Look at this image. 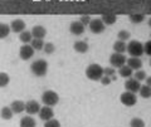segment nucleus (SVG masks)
<instances>
[{"label":"nucleus","instance_id":"a211bd4d","mask_svg":"<svg viewBox=\"0 0 151 127\" xmlns=\"http://www.w3.org/2000/svg\"><path fill=\"white\" fill-rule=\"evenodd\" d=\"M19 125H20V127H35L37 122L32 116H24V117H22Z\"/></svg>","mask_w":151,"mask_h":127},{"label":"nucleus","instance_id":"2eb2a0df","mask_svg":"<svg viewBox=\"0 0 151 127\" xmlns=\"http://www.w3.org/2000/svg\"><path fill=\"white\" fill-rule=\"evenodd\" d=\"M25 23L22 19H15L10 23V30H13L14 33H22L25 29Z\"/></svg>","mask_w":151,"mask_h":127},{"label":"nucleus","instance_id":"9b49d317","mask_svg":"<svg viewBox=\"0 0 151 127\" xmlns=\"http://www.w3.org/2000/svg\"><path fill=\"white\" fill-rule=\"evenodd\" d=\"M69 32L72 33V34H74V35H82L84 33V25L79 20L72 22L70 23V25H69Z\"/></svg>","mask_w":151,"mask_h":127},{"label":"nucleus","instance_id":"423d86ee","mask_svg":"<svg viewBox=\"0 0 151 127\" xmlns=\"http://www.w3.org/2000/svg\"><path fill=\"white\" fill-rule=\"evenodd\" d=\"M110 64L112 68H121L122 65L126 64V57L125 54L121 53H113L110 57Z\"/></svg>","mask_w":151,"mask_h":127},{"label":"nucleus","instance_id":"f8f14e48","mask_svg":"<svg viewBox=\"0 0 151 127\" xmlns=\"http://www.w3.org/2000/svg\"><path fill=\"white\" fill-rule=\"evenodd\" d=\"M140 87H141L140 82H139V81H136L135 78H129V79L126 81V83H125V88H126V91L132 92V93L139 92Z\"/></svg>","mask_w":151,"mask_h":127},{"label":"nucleus","instance_id":"e433bc0d","mask_svg":"<svg viewBox=\"0 0 151 127\" xmlns=\"http://www.w3.org/2000/svg\"><path fill=\"white\" fill-rule=\"evenodd\" d=\"M101 83L103 84V86H108V84L111 83V78L110 77H107V76H102V78L100 79Z\"/></svg>","mask_w":151,"mask_h":127},{"label":"nucleus","instance_id":"c756f323","mask_svg":"<svg viewBox=\"0 0 151 127\" xmlns=\"http://www.w3.org/2000/svg\"><path fill=\"white\" fill-rule=\"evenodd\" d=\"M117 37H119V40H122V42H126V40H129L130 39V32L129 30H120L119 32V34H117Z\"/></svg>","mask_w":151,"mask_h":127},{"label":"nucleus","instance_id":"b1692460","mask_svg":"<svg viewBox=\"0 0 151 127\" xmlns=\"http://www.w3.org/2000/svg\"><path fill=\"white\" fill-rule=\"evenodd\" d=\"M10 34V27L4 23H0V39H5Z\"/></svg>","mask_w":151,"mask_h":127},{"label":"nucleus","instance_id":"c9c22d12","mask_svg":"<svg viewBox=\"0 0 151 127\" xmlns=\"http://www.w3.org/2000/svg\"><path fill=\"white\" fill-rule=\"evenodd\" d=\"M144 53L147 55H150V53H151V42L150 40L146 42V44L144 45Z\"/></svg>","mask_w":151,"mask_h":127},{"label":"nucleus","instance_id":"9d476101","mask_svg":"<svg viewBox=\"0 0 151 127\" xmlns=\"http://www.w3.org/2000/svg\"><path fill=\"white\" fill-rule=\"evenodd\" d=\"M39 110H40V105L37 101L30 100V101L25 102V110L24 111L28 115H35V113L39 112Z\"/></svg>","mask_w":151,"mask_h":127},{"label":"nucleus","instance_id":"6e6552de","mask_svg":"<svg viewBox=\"0 0 151 127\" xmlns=\"http://www.w3.org/2000/svg\"><path fill=\"white\" fill-rule=\"evenodd\" d=\"M34 55V49L32 48V45L29 44H24L20 47V50H19V57L23 60H29L33 58Z\"/></svg>","mask_w":151,"mask_h":127},{"label":"nucleus","instance_id":"cd10ccee","mask_svg":"<svg viewBox=\"0 0 151 127\" xmlns=\"http://www.w3.org/2000/svg\"><path fill=\"white\" fill-rule=\"evenodd\" d=\"M130 127H145V121L139 117H134L130 121Z\"/></svg>","mask_w":151,"mask_h":127},{"label":"nucleus","instance_id":"ddd939ff","mask_svg":"<svg viewBox=\"0 0 151 127\" xmlns=\"http://www.w3.org/2000/svg\"><path fill=\"white\" fill-rule=\"evenodd\" d=\"M126 65L130 67L132 70H139L142 67V60L136 57H130L129 59H126Z\"/></svg>","mask_w":151,"mask_h":127},{"label":"nucleus","instance_id":"dca6fc26","mask_svg":"<svg viewBox=\"0 0 151 127\" xmlns=\"http://www.w3.org/2000/svg\"><path fill=\"white\" fill-rule=\"evenodd\" d=\"M10 108H12L13 113H22V112L25 110V102H23L20 100L13 101L10 105Z\"/></svg>","mask_w":151,"mask_h":127},{"label":"nucleus","instance_id":"2f4dec72","mask_svg":"<svg viewBox=\"0 0 151 127\" xmlns=\"http://www.w3.org/2000/svg\"><path fill=\"white\" fill-rule=\"evenodd\" d=\"M44 127H60V122L55 118H50L48 121H45Z\"/></svg>","mask_w":151,"mask_h":127},{"label":"nucleus","instance_id":"bb28decb","mask_svg":"<svg viewBox=\"0 0 151 127\" xmlns=\"http://www.w3.org/2000/svg\"><path fill=\"white\" fill-rule=\"evenodd\" d=\"M9 82H10V77H9V74L4 73V72L0 73V88L6 87L9 84Z\"/></svg>","mask_w":151,"mask_h":127},{"label":"nucleus","instance_id":"5701e85b","mask_svg":"<svg viewBox=\"0 0 151 127\" xmlns=\"http://www.w3.org/2000/svg\"><path fill=\"white\" fill-rule=\"evenodd\" d=\"M119 74L122 78H130L134 73H132V69L125 64V65H122L121 68H119Z\"/></svg>","mask_w":151,"mask_h":127},{"label":"nucleus","instance_id":"39448f33","mask_svg":"<svg viewBox=\"0 0 151 127\" xmlns=\"http://www.w3.org/2000/svg\"><path fill=\"white\" fill-rule=\"evenodd\" d=\"M120 101H121L122 105H125L126 107H132V106H135L136 103H137V97H136L135 93L125 91L124 93H121Z\"/></svg>","mask_w":151,"mask_h":127},{"label":"nucleus","instance_id":"c85d7f7f","mask_svg":"<svg viewBox=\"0 0 151 127\" xmlns=\"http://www.w3.org/2000/svg\"><path fill=\"white\" fill-rule=\"evenodd\" d=\"M129 19L134 23V24H139V23H142L145 20V17L141 15V14H131L129 17Z\"/></svg>","mask_w":151,"mask_h":127},{"label":"nucleus","instance_id":"aec40b11","mask_svg":"<svg viewBox=\"0 0 151 127\" xmlns=\"http://www.w3.org/2000/svg\"><path fill=\"white\" fill-rule=\"evenodd\" d=\"M101 20L103 22L105 25H112L115 24L116 20H117V17L116 15H111V14H105V15L101 17Z\"/></svg>","mask_w":151,"mask_h":127},{"label":"nucleus","instance_id":"7ed1b4c3","mask_svg":"<svg viewBox=\"0 0 151 127\" xmlns=\"http://www.w3.org/2000/svg\"><path fill=\"white\" fill-rule=\"evenodd\" d=\"M126 50L131 57L140 58L144 54V44L139 40H131L129 44L126 45Z\"/></svg>","mask_w":151,"mask_h":127},{"label":"nucleus","instance_id":"4468645a","mask_svg":"<svg viewBox=\"0 0 151 127\" xmlns=\"http://www.w3.org/2000/svg\"><path fill=\"white\" fill-rule=\"evenodd\" d=\"M32 35H33V38H35V39H43L44 37L47 35V29L44 27H42V25H35V27H33V29H32Z\"/></svg>","mask_w":151,"mask_h":127},{"label":"nucleus","instance_id":"20e7f679","mask_svg":"<svg viewBox=\"0 0 151 127\" xmlns=\"http://www.w3.org/2000/svg\"><path fill=\"white\" fill-rule=\"evenodd\" d=\"M42 102H43L45 106L53 107L59 102V96L57 92L49 89V91H45L43 95H42Z\"/></svg>","mask_w":151,"mask_h":127},{"label":"nucleus","instance_id":"473e14b6","mask_svg":"<svg viewBox=\"0 0 151 127\" xmlns=\"http://www.w3.org/2000/svg\"><path fill=\"white\" fill-rule=\"evenodd\" d=\"M43 50L45 52V54H52V53H53V52L55 50V47H54L53 43H44Z\"/></svg>","mask_w":151,"mask_h":127},{"label":"nucleus","instance_id":"393cba45","mask_svg":"<svg viewBox=\"0 0 151 127\" xmlns=\"http://www.w3.org/2000/svg\"><path fill=\"white\" fill-rule=\"evenodd\" d=\"M30 45H32V48L34 50H42V49H43V47H44V42H43V39L33 38L32 42H30Z\"/></svg>","mask_w":151,"mask_h":127},{"label":"nucleus","instance_id":"a878e982","mask_svg":"<svg viewBox=\"0 0 151 127\" xmlns=\"http://www.w3.org/2000/svg\"><path fill=\"white\" fill-rule=\"evenodd\" d=\"M139 93L140 96L142 98H150L151 97V89H150V86H141L140 89H139Z\"/></svg>","mask_w":151,"mask_h":127},{"label":"nucleus","instance_id":"f03ea898","mask_svg":"<svg viewBox=\"0 0 151 127\" xmlns=\"http://www.w3.org/2000/svg\"><path fill=\"white\" fill-rule=\"evenodd\" d=\"M86 76L91 81H100L103 76V68L97 63L89 64L86 69Z\"/></svg>","mask_w":151,"mask_h":127},{"label":"nucleus","instance_id":"72a5a7b5","mask_svg":"<svg viewBox=\"0 0 151 127\" xmlns=\"http://www.w3.org/2000/svg\"><path fill=\"white\" fill-rule=\"evenodd\" d=\"M113 74H116V69L112 68V67H107V68H103V76H107V77H111Z\"/></svg>","mask_w":151,"mask_h":127},{"label":"nucleus","instance_id":"412c9836","mask_svg":"<svg viewBox=\"0 0 151 127\" xmlns=\"http://www.w3.org/2000/svg\"><path fill=\"white\" fill-rule=\"evenodd\" d=\"M19 39H20L22 43H24V44H28V43H30L32 39H33V35H32V33L30 32H28V30H23L20 34H19Z\"/></svg>","mask_w":151,"mask_h":127},{"label":"nucleus","instance_id":"7c9ffc66","mask_svg":"<svg viewBox=\"0 0 151 127\" xmlns=\"http://www.w3.org/2000/svg\"><path fill=\"white\" fill-rule=\"evenodd\" d=\"M132 76H135V79H136V81H139V82L144 81V79L147 77V76H146V72H145V70H142V69L136 70V73H135V74H132Z\"/></svg>","mask_w":151,"mask_h":127},{"label":"nucleus","instance_id":"0eeeda50","mask_svg":"<svg viewBox=\"0 0 151 127\" xmlns=\"http://www.w3.org/2000/svg\"><path fill=\"white\" fill-rule=\"evenodd\" d=\"M89 29H91L92 33H94V34H100V33H102L103 30H105L106 25L103 24V22L101 20V18H96V19H91V22H89Z\"/></svg>","mask_w":151,"mask_h":127},{"label":"nucleus","instance_id":"f704fd0d","mask_svg":"<svg viewBox=\"0 0 151 127\" xmlns=\"http://www.w3.org/2000/svg\"><path fill=\"white\" fill-rule=\"evenodd\" d=\"M79 22H81L83 25H88V24H89V22H91V17H88V15H83V17L79 18Z\"/></svg>","mask_w":151,"mask_h":127},{"label":"nucleus","instance_id":"1a4fd4ad","mask_svg":"<svg viewBox=\"0 0 151 127\" xmlns=\"http://www.w3.org/2000/svg\"><path fill=\"white\" fill-rule=\"evenodd\" d=\"M38 113H39V118L43 120V121H48V120H50V118H53V117H54L53 108L49 107V106L40 107V110H39Z\"/></svg>","mask_w":151,"mask_h":127},{"label":"nucleus","instance_id":"f3484780","mask_svg":"<svg viewBox=\"0 0 151 127\" xmlns=\"http://www.w3.org/2000/svg\"><path fill=\"white\" fill-rule=\"evenodd\" d=\"M73 48H74L76 52H78V53H86V52H88V49H89V45L87 44V42L78 40V42L74 43Z\"/></svg>","mask_w":151,"mask_h":127},{"label":"nucleus","instance_id":"4be33fe9","mask_svg":"<svg viewBox=\"0 0 151 127\" xmlns=\"http://www.w3.org/2000/svg\"><path fill=\"white\" fill-rule=\"evenodd\" d=\"M0 116H1L3 120L9 121V120L13 118L14 113H13V111H12L10 107H3V108H1V112H0Z\"/></svg>","mask_w":151,"mask_h":127},{"label":"nucleus","instance_id":"f257e3e1","mask_svg":"<svg viewBox=\"0 0 151 127\" xmlns=\"http://www.w3.org/2000/svg\"><path fill=\"white\" fill-rule=\"evenodd\" d=\"M30 70L35 77H44L48 72V63L44 59H37L30 64Z\"/></svg>","mask_w":151,"mask_h":127},{"label":"nucleus","instance_id":"6ab92c4d","mask_svg":"<svg viewBox=\"0 0 151 127\" xmlns=\"http://www.w3.org/2000/svg\"><path fill=\"white\" fill-rule=\"evenodd\" d=\"M113 50L115 53H121L124 54L126 52V42H122V40H116L113 43Z\"/></svg>","mask_w":151,"mask_h":127},{"label":"nucleus","instance_id":"4c0bfd02","mask_svg":"<svg viewBox=\"0 0 151 127\" xmlns=\"http://www.w3.org/2000/svg\"><path fill=\"white\" fill-rule=\"evenodd\" d=\"M145 79H146V86H150V84H151V78L150 77H146Z\"/></svg>","mask_w":151,"mask_h":127}]
</instances>
